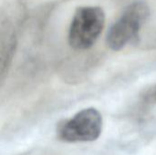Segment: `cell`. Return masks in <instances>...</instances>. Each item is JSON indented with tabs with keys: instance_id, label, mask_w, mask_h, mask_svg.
I'll list each match as a JSON object with an SVG mask.
<instances>
[{
	"instance_id": "3",
	"label": "cell",
	"mask_w": 156,
	"mask_h": 155,
	"mask_svg": "<svg viewBox=\"0 0 156 155\" xmlns=\"http://www.w3.org/2000/svg\"><path fill=\"white\" fill-rule=\"evenodd\" d=\"M101 114L94 108H88L61 122L58 128V136L67 143L94 142L101 136Z\"/></svg>"
},
{
	"instance_id": "4",
	"label": "cell",
	"mask_w": 156,
	"mask_h": 155,
	"mask_svg": "<svg viewBox=\"0 0 156 155\" xmlns=\"http://www.w3.org/2000/svg\"><path fill=\"white\" fill-rule=\"evenodd\" d=\"M22 16L20 5L0 8V71L6 67L11 58Z\"/></svg>"
},
{
	"instance_id": "2",
	"label": "cell",
	"mask_w": 156,
	"mask_h": 155,
	"mask_svg": "<svg viewBox=\"0 0 156 155\" xmlns=\"http://www.w3.org/2000/svg\"><path fill=\"white\" fill-rule=\"evenodd\" d=\"M150 15L148 5L144 2L131 4L111 26L107 35V44L114 51L122 49L129 43L139 39L140 29Z\"/></svg>"
},
{
	"instance_id": "1",
	"label": "cell",
	"mask_w": 156,
	"mask_h": 155,
	"mask_svg": "<svg viewBox=\"0 0 156 155\" xmlns=\"http://www.w3.org/2000/svg\"><path fill=\"white\" fill-rule=\"evenodd\" d=\"M105 22L104 11L99 6H81L74 13L69 43L76 50L90 48L101 36Z\"/></svg>"
}]
</instances>
